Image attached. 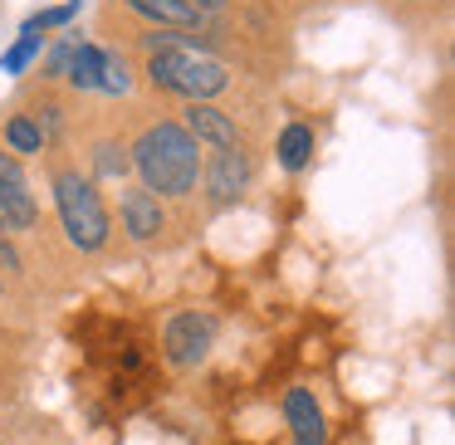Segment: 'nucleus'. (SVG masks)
Here are the masks:
<instances>
[{
  "label": "nucleus",
  "instance_id": "f257e3e1",
  "mask_svg": "<svg viewBox=\"0 0 455 445\" xmlns=\"http://www.w3.org/2000/svg\"><path fill=\"white\" fill-rule=\"evenodd\" d=\"M132 162H138L142 181H148L142 191H162V196H187L196 187V171H201L196 142L177 123H157V128L142 132L138 147H132Z\"/></svg>",
  "mask_w": 455,
  "mask_h": 445
},
{
  "label": "nucleus",
  "instance_id": "f03ea898",
  "mask_svg": "<svg viewBox=\"0 0 455 445\" xmlns=\"http://www.w3.org/2000/svg\"><path fill=\"white\" fill-rule=\"evenodd\" d=\"M148 74L157 89H172L191 103H206L211 93H220L230 83L226 64H216L211 54L191 50V44H157L148 60Z\"/></svg>",
  "mask_w": 455,
  "mask_h": 445
},
{
  "label": "nucleus",
  "instance_id": "7ed1b4c3",
  "mask_svg": "<svg viewBox=\"0 0 455 445\" xmlns=\"http://www.w3.org/2000/svg\"><path fill=\"white\" fill-rule=\"evenodd\" d=\"M54 201H60L64 230L79 250H99L108 240V211H103L93 181H84L79 171H60L54 177Z\"/></svg>",
  "mask_w": 455,
  "mask_h": 445
},
{
  "label": "nucleus",
  "instance_id": "20e7f679",
  "mask_svg": "<svg viewBox=\"0 0 455 445\" xmlns=\"http://www.w3.org/2000/svg\"><path fill=\"white\" fill-rule=\"evenodd\" d=\"M0 226H11V230H30L35 226L30 181H25L20 162H15L11 152H0Z\"/></svg>",
  "mask_w": 455,
  "mask_h": 445
},
{
  "label": "nucleus",
  "instance_id": "39448f33",
  "mask_svg": "<svg viewBox=\"0 0 455 445\" xmlns=\"http://www.w3.org/2000/svg\"><path fill=\"white\" fill-rule=\"evenodd\" d=\"M211 338H216V323H211L206 314H177L167 323V357L181 367H191L211 353Z\"/></svg>",
  "mask_w": 455,
  "mask_h": 445
},
{
  "label": "nucleus",
  "instance_id": "423d86ee",
  "mask_svg": "<svg viewBox=\"0 0 455 445\" xmlns=\"http://www.w3.org/2000/svg\"><path fill=\"white\" fill-rule=\"evenodd\" d=\"M187 138L191 142H211V147H240L235 123H230L220 108H211V103H191L187 108Z\"/></svg>",
  "mask_w": 455,
  "mask_h": 445
},
{
  "label": "nucleus",
  "instance_id": "0eeeda50",
  "mask_svg": "<svg viewBox=\"0 0 455 445\" xmlns=\"http://www.w3.org/2000/svg\"><path fill=\"white\" fill-rule=\"evenodd\" d=\"M284 411H289V425H294V445H328L323 411H318V401L304 392V386H294V392H289Z\"/></svg>",
  "mask_w": 455,
  "mask_h": 445
},
{
  "label": "nucleus",
  "instance_id": "6e6552de",
  "mask_svg": "<svg viewBox=\"0 0 455 445\" xmlns=\"http://www.w3.org/2000/svg\"><path fill=\"white\" fill-rule=\"evenodd\" d=\"M206 181H211V196H216V201H230L250 181V157L240 147H220L216 162L206 167Z\"/></svg>",
  "mask_w": 455,
  "mask_h": 445
},
{
  "label": "nucleus",
  "instance_id": "1a4fd4ad",
  "mask_svg": "<svg viewBox=\"0 0 455 445\" xmlns=\"http://www.w3.org/2000/svg\"><path fill=\"white\" fill-rule=\"evenodd\" d=\"M123 220H128V230L138 240H152L162 230V206H157V196L152 191H128L123 196Z\"/></svg>",
  "mask_w": 455,
  "mask_h": 445
},
{
  "label": "nucleus",
  "instance_id": "9d476101",
  "mask_svg": "<svg viewBox=\"0 0 455 445\" xmlns=\"http://www.w3.org/2000/svg\"><path fill=\"white\" fill-rule=\"evenodd\" d=\"M69 83L74 89H99V74H103V50L99 44H74L69 54Z\"/></svg>",
  "mask_w": 455,
  "mask_h": 445
},
{
  "label": "nucleus",
  "instance_id": "9b49d317",
  "mask_svg": "<svg viewBox=\"0 0 455 445\" xmlns=\"http://www.w3.org/2000/svg\"><path fill=\"white\" fill-rule=\"evenodd\" d=\"M138 15H148V20H162V25H196L201 15H191L181 0H128Z\"/></svg>",
  "mask_w": 455,
  "mask_h": 445
},
{
  "label": "nucleus",
  "instance_id": "f8f14e48",
  "mask_svg": "<svg viewBox=\"0 0 455 445\" xmlns=\"http://www.w3.org/2000/svg\"><path fill=\"white\" fill-rule=\"evenodd\" d=\"M308 152H314V132H308L304 123L284 128V138H279V162H284L289 171H299V167L308 162Z\"/></svg>",
  "mask_w": 455,
  "mask_h": 445
},
{
  "label": "nucleus",
  "instance_id": "ddd939ff",
  "mask_svg": "<svg viewBox=\"0 0 455 445\" xmlns=\"http://www.w3.org/2000/svg\"><path fill=\"white\" fill-rule=\"evenodd\" d=\"M5 142H11L15 152H40L44 147V132H40V123H30V118H11Z\"/></svg>",
  "mask_w": 455,
  "mask_h": 445
},
{
  "label": "nucleus",
  "instance_id": "4468645a",
  "mask_svg": "<svg viewBox=\"0 0 455 445\" xmlns=\"http://www.w3.org/2000/svg\"><path fill=\"white\" fill-rule=\"evenodd\" d=\"M40 44H44V35H35V30H25V35H20V44H15V50H11V54H5V60H0V69H5V74H20V69H25V64H30V60H35V54H40Z\"/></svg>",
  "mask_w": 455,
  "mask_h": 445
},
{
  "label": "nucleus",
  "instance_id": "2eb2a0df",
  "mask_svg": "<svg viewBox=\"0 0 455 445\" xmlns=\"http://www.w3.org/2000/svg\"><path fill=\"white\" fill-rule=\"evenodd\" d=\"M99 89L103 93H128V64L118 60V54L103 50V74H99Z\"/></svg>",
  "mask_w": 455,
  "mask_h": 445
},
{
  "label": "nucleus",
  "instance_id": "dca6fc26",
  "mask_svg": "<svg viewBox=\"0 0 455 445\" xmlns=\"http://www.w3.org/2000/svg\"><path fill=\"white\" fill-rule=\"evenodd\" d=\"M69 20H74V5H60V11H44V15H35V20L25 25V30H35V35H40V30H54V25H69Z\"/></svg>",
  "mask_w": 455,
  "mask_h": 445
},
{
  "label": "nucleus",
  "instance_id": "f3484780",
  "mask_svg": "<svg viewBox=\"0 0 455 445\" xmlns=\"http://www.w3.org/2000/svg\"><path fill=\"white\" fill-rule=\"evenodd\" d=\"M191 15H216V11H226V0H181Z\"/></svg>",
  "mask_w": 455,
  "mask_h": 445
},
{
  "label": "nucleus",
  "instance_id": "a211bd4d",
  "mask_svg": "<svg viewBox=\"0 0 455 445\" xmlns=\"http://www.w3.org/2000/svg\"><path fill=\"white\" fill-rule=\"evenodd\" d=\"M0 265H5V269H15V265H20V259H15L11 250H0Z\"/></svg>",
  "mask_w": 455,
  "mask_h": 445
},
{
  "label": "nucleus",
  "instance_id": "6ab92c4d",
  "mask_svg": "<svg viewBox=\"0 0 455 445\" xmlns=\"http://www.w3.org/2000/svg\"><path fill=\"white\" fill-rule=\"evenodd\" d=\"M0 250H5V226H0Z\"/></svg>",
  "mask_w": 455,
  "mask_h": 445
}]
</instances>
